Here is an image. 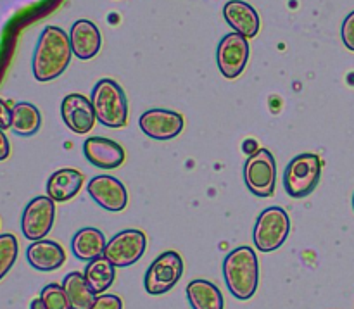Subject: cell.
<instances>
[{
    "mask_svg": "<svg viewBox=\"0 0 354 309\" xmlns=\"http://www.w3.org/2000/svg\"><path fill=\"white\" fill-rule=\"evenodd\" d=\"M73 57L69 35L59 26H45L35 47L31 69L37 82H52L68 69Z\"/></svg>",
    "mask_w": 354,
    "mask_h": 309,
    "instance_id": "cell-1",
    "label": "cell"
},
{
    "mask_svg": "<svg viewBox=\"0 0 354 309\" xmlns=\"http://www.w3.org/2000/svg\"><path fill=\"white\" fill-rule=\"evenodd\" d=\"M223 277L235 299H251L259 283V263L254 249L241 245L228 252L223 261Z\"/></svg>",
    "mask_w": 354,
    "mask_h": 309,
    "instance_id": "cell-2",
    "label": "cell"
},
{
    "mask_svg": "<svg viewBox=\"0 0 354 309\" xmlns=\"http://www.w3.org/2000/svg\"><path fill=\"white\" fill-rule=\"evenodd\" d=\"M93 111L97 121L107 128H123L128 121L127 93L120 83L111 78H102L92 88Z\"/></svg>",
    "mask_w": 354,
    "mask_h": 309,
    "instance_id": "cell-3",
    "label": "cell"
},
{
    "mask_svg": "<svg viewBox=\"0 0 354 309\" xmlns=\"http://www.w3.org/2000/svg\"><path fill=\"white\" fill-rule=\"evenodd\" d=\"M322 159L318 154L304 152L289 161L283 171V187L292 199H304L320 183Z\"/></svg>",
    "mask_w": 354,
    "mask_h": 309,
    "instance_id": "cell-4",
    "label": "cell"
},
{
    "mask_svg": "<svg viewBox=\"0 0 354 309\" xmlns=\"http://www.w3.org/2000/svg\"><path fill=\"white\" fill-rule=\"evenodd\" d=\"M290 234V218L283 207H266L258 216L252 241L258 251L273 252L286 244Z\"/></svg>",
    "mask_w": 354,
    "mask_h": 309,
    "instance_id": "cell-5",
    "label": "cell"
},
{
    "mask_svg": "<svg viewBox=\"0 0 354 309\" xmlns=\"http://www.w3.org/2000/svg\"><path fill=\"white\" fill-rule=\"evenodd\" d=\"M244 182L256 197H272L277 185V162L268 149H258L244 162Z\"/></svg>",
    "mask_w": 354,
    "mask_h": 309,
    "instance_id": "cell-6",
    "label": "cell"
},
{
    "mask_svg": "<svg viewBox=\"0 0 354 309\" xmlns=\"http://www.w3.org/2000/svg\"><path fill=\"white\" fill-rule=\"evenodd\" d=\"M183 275V259L176 251H165L159 254L144 277L145 292L151 296H162L169 292Z\"/></svg>",
    "mask_w": 354,
    "mask_h": 309,
    "instance_id": "cell-7",
    "label": "cell"
},
{
    "mask_svg": "<svg viewBox=\"0 0 354 309\" xmlns=\"http://www.w3.org/2000/svg\"><path fill=\"white\" fill-rule=\"evenodd\" d=\"M55 221V203L48 196H38L26 204L21 216V232L31 242L44 241Z\"/></svg>",
    "mask_w": 354,
    "mask_h": 309,
    "instance_id": "cell-8",
    "label": "cell"
},
{
    "mask_svg": "<svg viewBox=\"0 0 354 309\" xmlns=\"http://www.w3.org/2000/svg\"><path fill=\"white\" fill-rule=\"evenodd\" d=\"M145 247H147V237L144 232L128 228L107 241L104 258L113 263L116 268H127L135 265L144 256Z\"/></svg>",
    "mask_w": 354,
    "mask_h": 309,
    "instance_id": "cell-9",
    "label": "cell"
},
{
    "mask_svg": "<svg viewBox=\"0 0 354 309\" xmlns=\"http://www.w3.org/2000/svg\"><path fill=\"white\" fill-rule=\"evenodd\" d=\"M249 61V41L239 33H228L218 44L216 62L220 73L228 79L242 75Z\"/></svg>",
    "mask_w": 354,
    "mask_h": 309,
    "instance_id": "cell-10",
    "label": "cell"
},
{
    "mask_svg": "<svg viewBox=\"0 0 354 309\" xmlns=\"http://www.w3.org/2000/svg\"><path fill=\"white\" fill-rule=\"evenodd\" d=\"M88 196L109 213H121L128 206V192L123 182L111 175H97L86 185Z\"/></svg>",
    "mask_w": 354,
    "mask_h": 309,
    "instance_id": "cell-11",
    "label": "cell"
},
{
    "mask_svg": "<svg viewBox=\"0 0 354 309\" xmlns=\"http://www.w3.org/2000/svg\"><path fill=\"white\" fill-rule=\"evenodd\" d=\"M183 116L176 111L169 109H149L138 118V127L154 140H171L178 137L183 130Z\"/></svg>",
    "mask_w": 354,
    "mask_h": 309,
    "instance_id": "cell-12",
    "label": "cell"
},
{
    "mask_svg": "<svg viewBox=\"0 0 354 309\" xmlns=\"http://www.w3.org/2000/svg\"><path fill=\"white\" fill-rule=\"evenodd\" d=\"M61 116L68 130L76 135H85L95 124V111L92 100L82 93H69L61 102Z\"/></svg>",
    "mask_w": 354,
    "mask_h": 309,
    "instance_id": "cell-13",
    "label": "cell"
},
{
    "mask_svg": "<svg viewBox=\"0 0 354 309\" xmlns=\"http://www.w3.org/2000/svg\"><path fill=\"white\" fill-rule=\"evenodd\" d=\"M83 156L99 169H116L124 162V149L106 137H90L83 142Z\"/></svg>",
    "mask_w": 354,
    "mask_h": 309,
    "instance_id": "cell-14",
    "label": "cell"
},
{
    "mask_svg": "<svg viewBox=\"0 0 354 309\" xmlns=\"http://www.w3.org/2000/svg\"><path fill=\"white\" fill-rule=\"evenodd\" d=\"M69 41H71L73 55L82 61H90L95 57L102 45L100 30L95 23L88 19H78L73 23L69 30Z\"/></svg>",
    "mask_w": 354,
    "mask_h": 309,
    "instance_id": "cell-15",
    "label": "cell"
},
{
    "mask_svg": "<svg viewBox=\"0 0 354 309\" xmlns=\"http://www.w3.org/2000/svg\"><path fill=\"white\" fill-rule=\"evenodd\" d=\"M223 17L235 33L242 35L248 40L254 38L261 28V19H259L256 9L244 0H230L225 3Z\"/></svg>",
    "mask_w": 354,
    "mask_h": 309,
    "instance_id": "cell-16",
    "label": "cell"
},
{
    "mask_svg": "<svg viewBox=\"0 0 354 309\" xmlns=\"http://www.w3.org/2000/svg\"><path fill=\"white\" fill-rule=\"evenodd\" d=\"M26 259L31 268L38 272H54L59 270L66 261V252L61 244L54 241L31 242L26 249Z\"/></svg>",
    "mask_w": 354,
    "mask_h": 309,
    "instance_id": "cell-17",
    "label": "cell"
},
{
    "mask_svg": "<svg viewBox=\"0 0 354 309\" xmlns=\"http://www.w3.org/2000/svg\"><path fill=\"white\" fill-rule=\"evenodd\" d=\"M83 175L75 168H62L52 173L47 180V196L54 203L71 200L82 190Z\"/></svg>",
    "mask_w": 354,
    "mask_h": 309,
    "instance_id": "cell-18",
    "label": "cell"
},
{
    "mask_svg": "<svg viewBox=\"0 0 354 309\" xmlns=\"http://www.w3.org/2000/svg\"><path fill=\"white\" fill-rule=\"evenodd\" d=\"M106 245L107 241L102 232L93 227H86L75 234L71 241V251L76 259L90 263L97 258H102Z\"/></svg>",
    "mask_w": 354,
    "mask_h": 309,
    "instance_id": "cell-19",
    "label": "cell"
},
{
    "mask_svg": "<svg viewBox=\"0 0 354 309\" xmlns=\"http://www.w3.org/2000/svg\"><path fill=\"white\" fill-rule=\"evenodd\" d=\"M185 294L192 309H223L225 306L221 290L207 280H192Z\"/></svg>",
    "mask_w": 354,
    "mask_h": 309,
    "instance_id": "cell-20",
    "label": "cell"
},
{
    "mask_svg": "<svg viewBox=\"0 0 354 309\" xmlns=\"http://www.w3.org/2000/svg\"><path fill=\"white\" fill-rule=\"evenodd\" d=\"M10 130L19 137H31L41 127V114L31 102H16L10 107Z\"/></svg>",
    "mask_w": 354,
    "mask_h": 309,
    "instance_id": "cell-21",
    "label": "cell"
},
{
    "mask_svg": "<svg viewBox=\"0 0 354 309\" xmlns=\"http://www.w3.org/2000/svg\"><path fill=\"white\" fill-rule=\"evenodd\" d=\"M62 289L68 296L71 309H90L95 303L97 296L86 283L85 275L80 272H71L62 280Z\"/></svg>",
    "mask_w": 354,
    "mask_h": 309,
    "instance_id": "cell-22",
    "label": "cell"
},
{
    "mask_svg": "<svg viewBox=\"0 0 354 309\" xmlns=\"http://www.w3.org/2000/svg\"><path fill=\"white\" fill-rule=\"evenodd\" d=\"M83 275H85V280L90 285V289L95 292V296H102L114 283V279H116V266L111 261H107L102 256V258H97L93 261L86 263L85 270H83Z\"/></svg>",
    "mask_w": 354,
    "mask_h": 309,
    "instance_id": "cell-23",
    "label": "cell"
},
{
    "mask_svg": "<svg viewBox=\"0 0 354 309\" xmlns=\"http://www.w3.org/2000/svg\"><path fill=\"white\" fill-rule=\"evenodd\" d=\"M19 254V244L12 234H0V280L10 272Z\"/></svg>",
    "mask_w": 354,
    "mask_h": 309,
    "instance_id": "cell-24",
    "label": "cell"
},
{
    "mask_svg": "<svg viewBox=\"0 0 354 309\" xmlns=\"http://www.w3.org/2000/svg\"><path fill=\"white\" fill-rule=\"evenodd\" d=\"M41 301H44L45 309H71L68 296H66L64 289L59 283H48L41 289L40 292Z\"/></svg>",
    "mask_w": 354,
    "mask_h": 309,
    "instance_id": "cell-25",
    "label": "cell"
},
{
    "mask_svg": "<svg viewBox=\"0 0 354 309\" xmlns=\"http://www.w3.org/2000/svg\"><path fill=\"white\" fill-rule=\"evenodd\" d=\"M341 37H342V44H344V47L348 48V50L354 52V10L346 16L344 23H342Z\"/></svg>",
    "mask_w": 354,
    "mask_h": 309,
    "instance_id": "cell-26",
    "label": "cell"
},
{
    "mask_svg": "<svg viewBox=\"0 0 354 309\" xmlns=\"http://www.w3.org/2000/svg\"><path fill=\"white\" fill-rule=\"evenodd\" d=\"M90 309H123V301L114 294H102V296H97L95 303Z\"/></svg>",
    "mask_w": 354,
    "mask_h": 309,
    "instance_id": "cell-27",
    "label": "cell"
},
{
    "mask_svg": "<svg viewBox=\"0 0 354 309\" xmlns=\"http://www.w3.org/2000/svg\"><path fill=\"white\" fill-rule=\"evenodd\" d=\"M10 118H12V113H10L9 104H7L6 100L0 99V128H2V130H9Z\"/></svg>",
    "mask_w": 354,
    "mask_h": 309,
    "instance_id": "cell-28",
    "label": "cell"
},
{
    "mask_svg": "<svg viewBox=\"0 0 354 309\" xmlns=\"http://www.w3.org/2000/svg\"><path fill=\"white\" fill-rule=\"evenodd\" d=\"M10 154V144L9 138H7L6 131L0 128V161H6Z\"/></svg>",
    "mask_w": 354,
    "mask_h": 309,
    "instance_id": "cell-29",
    "label": "cell"
},
{
    "mask_svg": "<svg viewBox=\"0 0 354 309\" xmlns=\"http://www.w3.org/2000/svg\"><path fill=\"white\" fill-rule=\"evenodd\" d=\"M30 309H45V304H44V301H41V297H37V299L31 301Z\"/></svg>",
    "mask_w": 354,
    "mask_h": 309,
    "instance_id": "cell-30",
    "label": "cell"
},
{
    "mask_svg": "<svg viewBox=\"0 0 354 309\" xmlns=\"http://www.w3.org/2000/svg\"><path fill=\"white\" fill-rule=\"evenodd\" d=\"M353 209H354V194H353Z\"/></svg>",
    "mask_w": 354,
    "mask_h": 309,
    "instance_id": "cell-31",
    "label": "cell"
}]
</instances>
